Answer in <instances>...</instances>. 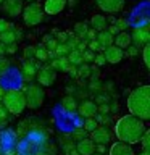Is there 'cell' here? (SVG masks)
Listing matches in <instances>:
<instances>
[{"label": "cell", "mask_w": 150, "mask_h": 155, "mask_svg": "<svg viewBox=\"0 0 150 155\" xmlns=\"http://www.w3.org/2000/svg\"><path fill=\"white\" fill-rule=\"evenodd\" d=\"M2 8H3V12L7 13L8 16L16 18L23 12V3H21V0H3Z\"/></svg>", "instance_id": "obj_11"}, {"label": "cell", "mask_w": 150, "mask_h": 155, "mask_svg": "<svg viewBox=\"0 0 150 155\" xmlns=\"http://www.w3.org/2000/svg\"><path fill=\"white\" fill-rule=\"evenodd\" d=\"M137 155H150L148 152H142V153H137Z\"/></svg>", "instance_id": "obj_38"}, {"label": "cell", "mask_w": 150, "mask_h": 155, "mask_svg": "<svg viewBox=\"0 0 150 155\" xmlns=\"http://www.w3.org/2000/svg\"><path fill=\"white\" fill-rule=\"evenodd\" d=\"M3 53H5V44L0 42V55H3Z\"/></svg>", "instance_id": "obj_36"}, {"label": "cell", "mask_w": 150, "mask_h": 155, "mask_svg": "<svg viewBox=\"0 0 150 155\" xmlns=\"http://www.w3.org/2000/svg\"><path fill=\"white\" fill-rule=\"evenodd\" d=\"M7 115H8V111L3 108V105H0V123H3L7 120Z\"/></svg>", "instance_id": "obj_32"}, {"label": "cell", "mask_w": 150, "mask_h": 155, "mask_svg": "<svg viewBox=\"0 0 150 155\" xmlns=\"http://www.w3.org/2000/svg\"><path fill=\"white\" fill-rule=\"evenodd\" d=\"M106 31H108V32L111 34V36H116V34H118V32H119V31H118V28H116V26H115V24H111V26H110L108 29H106Z\"/></svg>", "instance_id": "obj_34"}, {"label": "cell", "mask_w": 150, "mask_h": 155, "mask_svg": "<svg viewBox=\"0 0 150 155\" xmlns=\"http://www.w3.org/2000/svg\"><path fill=\"white\" fill-rule=\"evenodd\" d=\"M3 92H5V91L2 89V86H0V102H2V97H3Z\"/></svg>", "instance_id": "obj_37"}, {"label": "cell", "mask_w": 150, "mask_h": 155, "mask_svg": "<svg viewBox=\"0 0 150 155\" xmlns=\"http://www.w3.org/2000/svg\"><path fill=\"white\" fill-rule=\"evenodd\" d=\"M81 57H82V61H90V60H94V52H92V50H89V48H86V50H82L81 52Z\"/></svg>", "instance_id": "obj_28"}, {"label": "cell", "mask_w": 150, "mask_h": 155, "mask_svg": "<svg viewBox=\"0 0 150 155\" xmlns=\"http://www.w3.org/2000/svg\"><path fill=\"white\" fill-rule=\"evenodd\" d=\"M66 60L71 63V65H79V63H82V57H81V52L79 50H70L68 52V57Z\"/></svg>", "instance_id": "obj_21"}, {"label": "cell", "mask_w": 150, "mask_h": 155, "mask_svg": "<svg viewBox=\"0 0 150 155\" xmlns=\"http://www.w3.org/2000/svg\"><path fill=\"white\" fill-rule=\"evenodd\" d=\"M76 149H77V153H79V155H92V153L95 152L97 145L94 144V140H92V139L82 137L79 142H77Z\"/></svg>", "instance_id": "obj_15"}, {"label": "cell", "mask_w": 150, "mask_h": 155, "mask_svg": "<svg viewBox=\"0 0 150 155\" xmlns=\"http://www.w3.org/2000/svg\"><path fill=\"white\" fill-rule=\"evenodd\" d=\"M2 2H3V0H0V3H2Z\"/></svg>", "instance_id": "obj_41"}, {"label": "cell", "mask_w": 150, "mask_h": 155, "mask_svg": "<svg viewBox=\"0 0 150 155\" xmlns=\"http://www.w3.org/2000/svg\"><path fill=\"white\" fill-rule=\"evenodd\" d=\"M108 155H135L131 144H126L123 140H116L110 145Z\"/></svg>", "instance_id": "obj_10"}, {"label": "cell", "mask_w": 150, "mask_h": 155, "mask_svg": "<svg viewBox=\"0 0 150 155\" xmlns=\"http://www.w3.org/2000/svg\"><path fill=\"white\" fill-rule=\"evenodd\" d=\"M90 26L95 32L105 31V29L108 28V19H106V16H103V15L95 13V15H92V18H90Z\"/></svg>", "instance_id": "obj_16"}, {"label": "cell", "mask_w": 150, "mask_h": 155, "mask_svg": "<svg viewBox=\"0 0 150 155\" xmlns=\"http://www.w3.org/2000/svg\"><path fill=\"white\" fill-rule=\"evenodd\" d=\"M89 74H90V68L87 65H82L79 68V76H89Z\"/></svg>", "instance_id": "obj_31"}, {"label": "cell", "mask_w": 150, "mask_h": 155, "mask_svg": "<svg viewBox=\"0 0 150 155\" xmlns=\"http://www.w3.org/2000/svg\"><path fill=\"white\" fill-rule=\"evenodd\" d=\"M44 89L42 86L39 84H31L26 87V91H24V99H26V107L29 108H39L42 104H44Z\"/></svg>", "instance_id": "obj_5"}, {"label": "cell", "mask_w": 150, "mask_h": 155, "mask_svg": "<svg viewBox=\"0 0 150 155\" xmlns=\"http://www.w3.org/2000/svg\"><path fill=\"white\" fill-rule=\"evenodd\" d=\"M147 131V124L145 121L134 115H124L116 121L115 124V136L118 140H123L126 144H137L140 142L144 133Z\"/></svg>", "instance_id": "obj_1"}, {"label": "cell", "mask_w": 150, "mask_h": 155, "mask_svg": "<svg viewBox=\"0 0 150 155\" xmlns=\"http://www.w3.org/2000/svg\"><path fill=\"white\" fill-rule=\"evenodd\" d=\"M95 41L97 44H99V47H100V50H103V48L106 47H110V45H113V36L106 31H100V32H97V36H95Z\"/></svg>", "instance_id": "obj_18"}, {"label": "cell", "mask_w": 150, "mask_h": 155, "mask_svg": "<svg viewBox=\"0 0 150 155\" xmlns=\"http://www.w3.org/2000/svg\"><path fill=\"white\" fill-rule=\"evenodd\" d=\"M24 2H36V0H24Z\"/></svg>", "instance_id": "obj_39"}, {"label": "cell", "mask_w": 150, "mask_h": 155, "mask_svg": "<svg viewBox=\"0 0 150 155\" xmlns=\"http://www.w3.org/2000/svg\"><path fill=\"white\" fill-rule=\"evenodd\" d=\"M102 55H103L106 63L116 65V63H119L124 58V50H123V48H119V47H116L115 44H113V45L103 48V50H102Z\"/></svg>", "instance_id": "obj_7"}, {"label": "cell", "mask_w": 150, "mask_h": 155, "mask_svg": "<svg viewBox=\"0 0 150 155\" xmlns=\"http://www.w3.org/2000/svg\"><path fill=\"white\" fill-rule=\"evenodd\" d=\"M70 52V48H68V45L65 42H58V45H57V48H55V53L58 57L60 55H66V53Z\"/></svg>", "instance_id": "obj_27"}, {"label": "cell", "mask_w": 150, "mask_h": 155, "mask_svg": "<svg viewBox=\"0 0 150 155\" xmlns=\"http://www.w3.org/2000/svg\"><path fill=\"white\" fill-rule=\"evenodd\" d=\"M87 23H77L74 26V32L77 37H86V32H87Z\"/></svg>", "instance_id": "obj_24"}, {"label": "cell", "mask_w": 150, "mask_h": 155, "mask_svg": "<svg viewBox=\"0 0 150 155\" xmlns=\"http://www.w3.org/2000/svg\"><path fill=\"white\" fill-rule=\"evenodd\" d=\"M57 78V73L52 66H45V68H41L37 71V81H39V86H52L53 81Z\"/></svg>", "instance_id": "obj_9"}, {"label": "cell", "mask_w": 150, "mask_h": 155, "mask_svg": "<svg viewBox=\"0 0 150 155\" xmlns=\"http://www.w3.org/2000/svg\"><path fill=\"white\" fill-rule=\"evenodd\" d=\"M126 105L131 115L137 116L142 121L150 120V86H140L134 89L129 94Z\"/></svg>", "instance_id": "obj_2"}, {"label": "cell", "mask_w": 150, "mask_h": 155, "mask_svg": "<svg viewBox=\"0 0 150 155\" xmlns=\"http://www.w3.org/2000/svg\"><path fill=\"white\" fill-rule=\"evenodd\" d=\"M115 26L118 28V31H124V29L128 28V21H126V19H116Z\"/></svg>", "instance_id": "obj_29"}, {"label": "cell", "mask_w": 150, "mask_h": 155, "mask_svg": "<svg viewBox=\"0 0 150 155\" xmlns=\"http://www.w3.org/2000/svg\"><path fill=\"white\" fill-rule=\"evenodd\" d=\"M34 52H36V47L29 45V47L24 48V57L26 58H34Z\"/></svg>", "instance_id": "obj_30"}, {"label": "cell", "mask_w": 150, "mask_h": 155, "mask_svg": "<svg viewBox=\"0 0 150 155\" xmlns=\"http://www.w3.org/2000/svg\"><path fill=\"white\" fill-rule=\"evenodd\" d=\"M90 139L94 140L95 145H106L110 142V133L103 126H97L94 131H90Z\"/></svg>", "instance_id": "obj_12"}, {"label": "cell", "mask_w": 150, "mask_h": 155, "mask_svg": "<svg viewBox=\"0 0 150 155\" xmlns=\"http://www.w3.org/2000/svg\"><path fill=\"white\" fill-rule=\"evenodd\" d=\"M0 42L8 45V44H13L16 42V34H15L13 29H7V31L0 32Z\"/></svg>", "instance_id": "obj_20"}, {"label": "cell", "mask_w": 150, "mask_h": 155, "mask_svg": "<svg viewBox=\"0 0 150 155\" xmlns=\"http://www.w3.org/2000/svg\"><path fill=\"white\" fill-rule=\"evenodd\" d=\"M142 58H144L145 66L150 68V45H148V44H145V45H144V50H142Z\"/></svg>", "instance_id": "obj_26"}, {"label": "cell", "mask_w": 150, "mask_h": 155, "mask_svg": "<svg viewBox=\"0 0 150 155\" xmlns=\"http://www.w3.org/2000/svg\"><path fill=\"white\" fill-rule=\"evenodd\" d=\"M113 44L119 48H128L131 44H132V39H131V34L126 31H119L116 36H113Z\"/></svg>", "instance_id": "obj_17"}, {"label": "cell", "mask_w": 150, "mask_h": 155, "mask_svg": "<svg viewBox=\"0 0 150 155\" xmlns=\"http://www.w3.org/2000/svg\"><path fill=\"white\" fill-rule=\"evenodd\" d=\"M77 111H79L82 118H94L97 115V104L90 100H84L82 104L77 105Z\"/></svg>", "instance_id": "obj_14"}, {"label": "cell", "mask_w": 150, "mask_h": 155, "mask_svg": "<svg viewBox=\"0 0 150 155\" xmlns=\"http://www.w3.org/2000/svg\"><path fill=\"white\" fill-rule=\"evenodd\" d=\"M21 16H23V23L26 24V26L32 28V26H37V24H41V23L44 21V18H45V13H44L41 3L29 2V5L23 7Z\"/></svg>", "instance_id": "obj_4"}, {"label": "cell", "mask_w": 150, "mask_h": 155, "mask_svg": "<svg viewBox=\"0 0 150 155\" xmlns=\"http://www.w3.org/2000/svg\"><path fill=\"white\" fill-rule=\"evenodd\" d=\"M61 105L65 107L66 110H76V108H77V104H76V100L73 99L71 95H66L65 99H63V102H61Z\"/></svg>", "instance_id": "obj_22"}, {"label": "cell", "mask_w": 150, "mask_h": 155, "mask_svg": "<svg viewBox=\"0 0 150 155\" xmlns=\"http://www.w3.org/2000/svg\"><path fill=\"white\" fill-rule=\"evenodd\" d=\"M97 126H99V121L97 120H94V118H86V121H84V128H86V131H94Z\"/></svg>", "instance_id": "obj_25"}, {"label": "cell", "mask_w": 150, "mask_h": 155, "mask_svg": "<svg viewBox=\"0 0 150 155\" xmlns=\"http://www.w3.org/2000/svg\"><path fill=\"white\" fill-rule=\"evenodd\" d=\"M126 50H128V53H129V57H134L135 53H137V48H135V47H132V44H131V45H129L128 48H126Z\"/></svg>", "instance_id": "obj_35"}, {"label": "cell", "mask_w": 150, "mask_h": 155, "mask_svg": "<svg viewBox=\"0 0 150 155\" xmlns=\"http://www.w3.org/2000/svg\"><path fill=\"white\" fill-rule=\"evenodd\" d=\"M92 155H102V153H95V152H94V153H92Z\"/></svg>", "instance_id": "obj_40"}, {"label": "cell", "mask_w": 150, "mask_h": 155, "mask_svg": "<svg viewBox=\"0 0 150 155\" xmlns=\"http://www.w3.org/2000/svg\"><path fill=\"white\" fill-rule=\"evenodd\" d=\"M94 61L97 63V65H103V63H106L102 53H99V55H95V57H94Z\"/></svg>", "instance_id": "obj_33"}, {"label": "cell", "mask_w": 150, "mask_h": 155, "mask_svg": "<svg viewBox=\"0 0 150 155\" xmlns=\"http://www.w3.org/2000/svg\"><path fill=\"white\" fill-rule=\"evenodd\" d=\"M131 39H132V42H135V45H145V44H148L150 41V31L147 26L144 28H135L132 34H131Z\"/></svg>", "instance_id": "obj_13"}, {"label": "cell", "mask_w": 150, "mask_h": 155, "mask_svg": "<svg viewBox=\"0 0 150 155\" xmlns=\"http://www.w3.org/2000/svg\"><path fill=\"white\" fill-rule=\"evenodd\" d=\"M68 5V0H44V5H42V10L45 15H58L61 13L63 10L66 8Z\"/></svg>", "instance_id": "obj_8"}, {"label": "cell", "mask_w": 150, "mask_h": 155, "mask_svg": "<svg viewBox=\"0 0 150 155\" xmlns=\"http://www.w3.org/2000/svg\"><path fill=\"white\" fill-rule=\"evenodd\" d=\"M34 57L39 58V60H47L48 58V50L44 45H39L36 47V52H34Z\"/></svg>", "instance_id": "obj_23"}, {"label": "cell", "mask_w": 150, "mask_h": 155, "mask_svg": "<svg viewBox=\"0 0 150 155\" xmlns=\"http://www.w3.org/2000/svg\"><path fill=\"white\" fill-rule=\"evenodd\" d=\"M23 71L29 76L36 74V73L39 71V63L34 61V58H28V60L24 61V65H23Z\"/></svg>", "instance_id": "obj_19"}, {"label": "cell", "mask_w": 150, "mask_h": 155, "mask_svg": "<svg viewBox=\"0 0 150 155\" xmlns=\"http://www.w3.org/2000/svg\"><path fill=\"white\" fill-rule=\"evenodd\" d=\"M95 2L102 12H105L108 15H115V13H119L124 8L126 0H95Z\"/></svg>", "instance_id": "obj_6"}, {"label": "cell", "mask_w": 150, "mask_h": 155, "mask_svg": "<svg viewBox=\"0 0 150 155\" xmlns=\"http://www.w3.org/2000/svg\"><path fill=\"white\" fill-rule=\"evenodd\" d=\"M2 105L3 108L11 115H21L26 108V99H24V92L19 89H10L3 92L2 97Z\"/></svg>", "instance_id": "obj_3"}]
</instances>
